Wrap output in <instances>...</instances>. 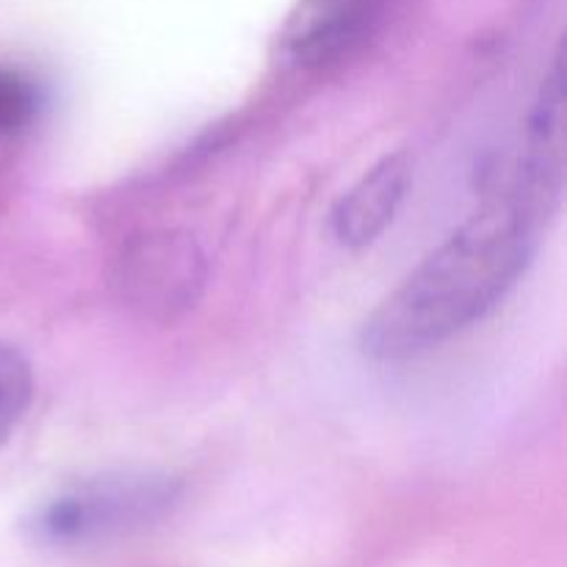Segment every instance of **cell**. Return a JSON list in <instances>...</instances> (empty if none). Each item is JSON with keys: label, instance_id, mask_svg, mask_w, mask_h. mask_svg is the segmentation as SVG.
Masks as SVG:
<instances>
[{"label": "cell", "instance_id": "cell-6", "mask_svg": "<svg viewBox=\"0 0 567 567\" xmlns=\"http://www.w3.org/2000/svg\"><path fill=\"white\" fill-rule=\"evenodd\" d=\"M33 371L25 354L17 347L0 343V446L20 426L22 415L31 408Z\"/></svg>", "mask_w": 567, "mask_h": 567}, {"label": "cell", "instance_id": "cell-2", "mask_svg": "<svg viewBox=\"0 0 567 567\" xmlns=\"http://www.w3.org/2000/svg\"><path fill=\"white\" fill-rule=\"evenodd\" d=\"M181 491V480L164 471H103L44 498L28 515L25 532L42 546H94L153 526L172 513Z\"/></svg>", "mask_w": 567, "mask_h": 567}, {"label": "cell", "instance_id": "cell-7", "mask_svg": "<svg viewBox=\"0 0 567 567\" xmlns=\"http://www.w3.org/2000/svg\"><path fill=\"white\" fill-rule=\"evenodd\" d=\"M37 111V92L17 72L0 70V133L20 131Z\"/></svg>", "mask_w": 567, "mask_h": 567}, {"label": "cell", "instance_id": "cell-1", "mask_svg": "<svg viewBox=\"0 0 567 567\" xmlns=\"http://www.w3.org/2000/svg\"><path fill=\"white\" fill-rule=\"evenodd\" d=\"M554 208L513 177L377 305L360 330L363 352L399 363L491 313L529 266Z\"/></svg>", "mask_w": 567, "mask_h": 567}, {"label": "cell", "instance_id": "cell-5", "mask_svg": "<svg viewBox=\"0 0 567 567\" xmlns=\"http://www.w3.org/2000/svg\"><path fill=\"white\" fill-rule=\"evenodd\" d=\"M413 183V158L410 153L385 155L377 161L332 208V236L349 249H363L388 230L402 208L408 188Z\"/></svg>", "mask_w": 567, "mask_h": 567}, {"label": "cell", "instance_id": "cell-4", "mask_svg": "<svg viewBox=\"0 0 567 567\" xmlns=\"http://www.w3.org/2000/svg\"><path fill=\"white\" fill-rule=\"evenodd\" d=\"M380 0H299L277 37V53L288 66L319 70L343 59L369 37Z\"/></svg>", "mask_w": 567, "mask_h": 567}, {"label": "cell", "instance_id": "cell-3", "mask_svg": "<svg viewBox=\"0 0 567 567\" xmlns=\"http://www.w3.org/2000/svg\"><path fill=\"white\" fill-rule=\"evenodd\" d=\"M208 258L186 230H153L127 241L114 266L122 305L155 324H172L197 308Z\"/></svg>", "mask_w": 567, "mask_h": 567}]
</instances>
